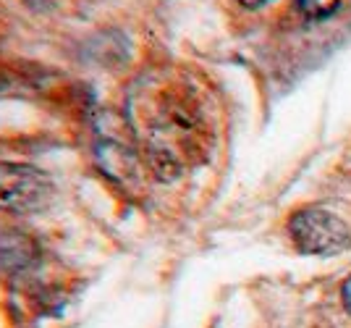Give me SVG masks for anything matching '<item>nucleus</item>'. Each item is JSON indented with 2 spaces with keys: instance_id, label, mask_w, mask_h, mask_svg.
I'll use <instances>...</instances> for the list:
<instances>
[{
  "instance_id": "obj_1",
  "label": "nucleus",
  "mask_w": 351,
  "mask_h": 328,
  "mask_svg": "<svg viewBox=\"0 0 351 328\" xmlns=\"http://www.w3.org/2000/svg\"><path fill=\"white\" fill-rule=\"evenodd\" d=\"M132 134L152 174L162 181L178 179L189 165L199 163L210 148V132L197 95L184 84H162L142 100L132 119Z\"/></svg>"
},
{
  "instance_id": "obj_2",
  "label": "nucleus",
  "mask_w": 351,
  "mask_h": 328,
  "mask_svg": "<svg viewBox=\"0 0 351 328\" xmlns=\"http://www.w3.org/2000/svg\"><path fill=\"white\" fill-rule=\"evenodd\" d=\"M56 197L53 176L32 163H0V210L11 215H32Z\"/></svg>"
},
{
  "instance_id": "obj_3",
  "label": "nucleus",
  "mask_w": 351,
  "mask_h": 328,
  "mask_svg": "<svg viewBox=\"0 0 351 328\" xmlns=\"http://www.w3.org/2000/svg\"><path fill=\"white\" fill-rule=\"evenodd\" d=\"M293 244L307 255H338L351 247V234L336 213L325 208H304L289 221Z\"/></svg>"
},
{
  "instance_id": "obj_4",
  "label": "nucleus",
  "mask_w": 351,
  "mask_h": 328,
  "mask_svg": "<svg viewBox=\"0 0 351 328\" xmlns=\"http://www.w3.org/2000/svg\"><path fill=\"white\" fill-rule=\"evenodd\" d=\"M40 263V244L24 231H5L0 237V266L8 273H27Z\"/></svg>"
},
{
  "instance_id": "obj_5",
  "label": "nucleus",
  "mask_w": 351,
  "mask_h": 328,
  "mask_svg": "<svg viewBox=\"0 0 351 328\" xmlns=\"http://www.w3.org/2000/svg\"><path fill=\"white\" fill-rule=\"evenodd\" d=\"M296 5L307 19H328L338 8V0H296Z\"/></svg>"
},
{
  "instance_id": "obj_6",
  "label": "nucleus",
  "mask_w": 351,
  "mask_h": 328,
  "mask_svg": "<svg viewBox=\"0 0 351 328\" xmlns=\"http://www.w3.org/2000/svg\"><path fill=\"white\" fill-rule=\"evenodd\" d=\"M24 3L34 11H53L58 5V0H24Z\"/></svg>"
},
{
  "instance_id": "obj_7",
  "label": "nucleus",
  "mask_w": 351,
  "mask_h": 328,
  "mask_svg": "<svg viewBox=\"0 0 351 328\" xmlns=\"http://www.w3.org/2000/svg\"><path fill=\"white\" fill-rule=\"evenodd\" d=\"M343 302H346V307L351 310V276L346 279V283H343Z\"/></svg>"
},
{
  "instance_id": "obj_8",
  "label": "nucleus",
  "mask_w": 351,
  "mask_h": 328,
  "mask_svg": "<svg viewBox=\"0 0 351 328\" xmlns=\"http://www.w3.org/2000/svg\"><path fill=\"white\" fill-rule=\"evenodd\" d=\"M244 8H260V5H265V3H270V0H239Z\"/></svg>"
}]
</instances>
